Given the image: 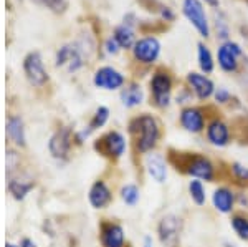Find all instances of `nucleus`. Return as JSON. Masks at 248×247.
<instances>
[{"instance_id":"1","label":"nucleus","mask_w":248,"mask_h":247,"mask_svg":"<svg viewBox=\"0 0 248 247\" xmlns=\"http://www.w3.org/2000/svg\"><path fill=\"white\" fill-rule=\"evenodd\" d=\"M131 131L138 133L136 138V148L139 153H149L155 148L161 136V130H159L157 121L151 116V115H142V116L136 118L131 123Z\"/></svg>"},{"instance_id":"2","label":"nucleus","mask_w":248,"mask_h":247,"mask_svg":"<svg viewBox=\"0 0 248 247\" xmlns=\"http://www.w3.org/2000/svg\"><path fill=\"white\" fill-rule=\"evenodd\" d=\"M177 169H182L186 174L195 178L203 179V181H212L215 178V168L209 158L202 154H186L182 156V161H179Z\"/></svg>"},{"instance_id":"3","label":"nucleus","mask_w":248,"mask_h":247,"mask_svg":"<svg viewBox=\"0 0 248 247\" xmlns=\"http://www.w3.org/2000/svg\"><path fill=\"white\" fill-rule=\"evenodd\" d=\"M182 231V219L177 217L175 214H167L161 219L157 226L159 239L166 247H177L179 237Z\"/></svg>"},{"instance_id":"4","label":"nucleus","mask_w":248,"mask_h":247,"mask_svg":"<svg viewBox=\"0 0 248 247\" xmlns=\"http://www.w3.org/2000/svg\"><path fill=\"white\" fill-rule=\"evenodd\" d=\"M184 15L190 20V23L197 29V32L202 37H209V22H207L205 10H203L202 3L199 0H184Z\"/></svg>"},{"instance_id":"5","label":"nucleus","mask_w":248,"mask_h":247,"mask_svg":"<svg viewBox=\"0 0 248 247\" xmlns=\"http://www.w3.org/2000/svg\"><path fill=\"white\" fill-rule=\"evenodd\" d=\"M151 86H153V97L155 105L161 106V108L169 105L172 91V80L169 75L155 73L153 77V82H151Z\"/></svg>"},{"instance_id":"6","label":"nucleus","mask_w":248,"mask_h":247,"mask_svg":"<svg viewBox=\"0 0 248 247\" xmlns=\"http://www.w3.org/2000/svg\"><path fill=\"white\" fill-rule=\"evenodd\" d=\"M159 51H161V43L157 38L147 37L139 40L134 45V57L142 63H153L157 60Z\"/></svg>"},{"instance_id":"7","label":"nucleus","mask_w":248,"mask_h":247,"mask_svg":"<svg viewBox=\"0 0 248 247\" xmlns=\"http://www.w3.org/2000/svg\"><path fill=\"white\" fill-rule=\"evenodd\" d=\"M23 68H25L27 78H29V82L31 85L42 86L43 83L46 82V71L43 68V62L37 51H35V53H30L29 57L25 58Z\"/></svg>"},{"instance_id":"8","label":"nucleus","mask_w":248,"mask_h":247,"mask_svg":"<svg viewBox=\"0 0 248 247\" xmlns=\"http://www.w3.org/2000/svg\"><path fill=\"white\" fill-rule=\"evenodd\" d=\"M98 148L111 158H121L126 151V138L118 131H111L99 141Z\"/></svg>"},{"instance_id":"9","label":"nucleus","mask_w":248,"mask_h":247,"mask_svg":"<svg viewBox=\"0 0 248 247\" xmlns=\"http://www.w3.org/2000/svg\"><path fill=\"white\" fill-rule=\"evenodd\" d=\"M94 85L105 90H118L124 85V77L111 66H103L96 71Z\"/></svg>"},{"instance_id":"10","label":"nucleus","mask_w":248,"mask_h":247,"mask_svg":"<svg viewBox=\"0 0 248 247\" xmlns=\"http://www.w3.org/2000/svg\"><path fill=\"white\" fill-rule=\"evenodd\" d=\"M207 139L210 145L217 146V148H223L230 143V130L220 119H214L209 126H207Z\"/></svg>"},{"instance_id":"11","label":"nucleus","mask_w":248,"mask_h":247,"mask_svg":"<svg viewBox=\"0 0 248 247\" xmlns=\"http://www.w3.org/2000/svg\"><path fill=\"white\" fill-rule=\"evenodd\" d=\"M242 55V49L233 42H227L225 45L220 47L218 50V65L225 71L237 70V57Z\"/></svg>"},{"instance_id":"12","label":"nucleus","mask_w":248,"mask_h":247,"mask_svg":"<svg viewBox=\"0 0 248 247\" xmlns=\"http://www.w3.org/2000/svg\"><path fill=\"white\" fill-rule=\"evenodd\" d=\"M181 125L189 133H201L205 128V118L199 108H186L181 113Z\"/></svg>"},{"instance_id":"13","label":"nucleus","mask_w":248,"mask_h":247,"mask_svg":"<svg viewBox=\"0 0 248 247\" xmlns=\"http://www.w3.org/2000/svg\"><path fill=\"white\" fill-rule=\"evenodd\" d=\"M146 169L155 182L162 184L167 179V163L162 154L153 153L146 156Z\"/></svg>"},{"instance_id":"14","label":"nucleus","mask_w":248,"mask_h":247,"mask_svg":"<svg viewBox=\"0 0 248 247\" xmlns=\"http://www.w3.org/2000/svg\"><path fill=\"white\" fill-rule=\"evenodd\" d=\"M212 202H214V208L222 214H230L233 211L235 206V194L233 191L222 186L214 191V196H212Z\"/></svg>"},{"instance_id":"15","label":"nucleus","mask_w":248,"mask_h":247,"mask_svg":"<svg viewBox=\"0 0 248 247\" xmlns=\"http://www.w3.org/2000/svg\"><path fill=\"white\" fill-rule=\"evenodd\" d=\"M101 242L105 247H124V229L119 224H105L101 229Z\"/></svg>"},{"instance_id":"16","label":"nucleus","mask_w":248,"mask_h":247,"mask_svg":"<svg viewBox=\"0 0 248 247\" xmlns=\"http://www.w3.org/2000/svg\"><path fill=\"white\" fill-rule=\"evenodd\" d=\"M70 148H71L70 130H60L58 133L50 139V153L53 154L55 158H66Z\"/></svg>"},{"instance_id":"17","label":"nucleus","mask_w":248,"mask_h":247,"mask_svg":"<svg viewBox=\"0 0 248 247\" xmlns=\"http://www.w3.org/2000/svg\"><path fill=\"white\" fill-rule=\"evenodd\" d=\"M189 80L192 90L195 91V95H197L201 99H207L209 97L214 95V83H212L210 78H207L205 75H201V73H189Z\"/></svg>"},{"instance_id":"18","label":"nucleus","mask_w":248,"mask_h":247,"mask_svg":"<svg viewBox=\"0 0 248 247\" xmlns=\"http://www.w3.org/2000/svg\"><path fill=\"white\" fill-rule=\"evenodd\" d=\"M111 201V191L106 186V182L96 181L90 189V202L96 209H103L109 204Z\"/></svg>"},{"instance_id":"19","label":"nucleus","mask_w":248,"mask_h":247,"mask_svg":"<svg viewBox=\"0 0 248 247\" xmlns=\"http://www.w3.org/2000/svg\"><path fill=\"white\" fill-rule=\"evenodd\" d=\"M57 65L58 66H65L68 65V70L70 71H75L78 70L79 66L83 65V60H81V55L79 51L75 49V47H63L62 50L58 51L57 55Z\"/></svg>"},{"instance_id":"20","label":"nucleus","mask_w":248,"mask_h":247,"mask_svg":"<svg viewBox=\"0 0 248 247\" xmlns=\"http://www.w3.org/2000/svg\"><path fill=\"white\" fill-rule=\"evenodd\" d=\"M7 134L15 145L23 146L25 145V133H23V123L18 116H12L7 121Z\"/></svg>"},{"instance_id":"21","label":"nucleus","mask_w":248,"mask_h":247,"mask_svg":"<svg viewBox=\"0 0 248 247\" xmlns=\"http://www.w3.org/2000/svg\"><path fill=\"white\" fill-rule=\"evenodd\" d=\"M142 98H144V93H142V88L139 85H129L127 88L123 90L121 93V99H123V105L127 106V108H133V106H138L142 103Z\"/></svg>"},{"instance_id":"22","label":"nucleus","mask_w":248,"mask_h":247,"mask_svg":"<svg viewBox=\"0 0 248 247\" xmlns=\"http://www.w3.org/2000/svg\"><path fill=\"white\" fill-rule=\"evenodd\" d=\"M114 40L118 42L119 47H123V49H129V47L134 43V33L129 27L121 25L114 30Z\"/></svg>"},{"instance_id":"23","label":"nucleus","mask_w":248,"mask_h":247,"mask_svg":"<svg viewBox=\"0 0 248 247\" xmlns=\"http://www.w3.org/2000/svg\"><path fill=\"white\" fill-rule=\"evenodd\" d=\"M189 193H190V198L192 201L195 202L197 206H203L205 204V188H203L202 181H199V179H192L189 182Z\"/></svg>"},{"instance_id":"24","label":"nucleus","mask_w":248,"mask_h":247,"mask_svg":"<svg viewBox=\"0 0 248 247\" xmlns=\"http://www.w3.org/2000/svg\"><path fill=\"white\" fill-rule=\"evenodd\" d=\"M199 65H201L202 71L205 73H210L214 70V58H212L210 50L207 49L205 45H199Z\"/></svg>"},{"instance_id":"25","label":"nucleus","mask_w":248,"mask_h":247,"mask_svg":"<svg viewBox=\"0 0 248 247\" xmlns=\"http://www.w3.org/2000/svg\"><path fill=\"white\" fill-rule=\"evenodd\" d=\"M232 228H233L235 234H237L242 241H248V217L233 216L232 217Z\"/></svg>"},{"instance_id":"26","label":"nucleus","mask_w":248,"mask_h":247,"mask_svg":"<svg viewBox=\"0 0 248 247\" xmlns=\"http://www.w3.org/2000/svg\"><path fill=\"white\" fill-rule=\"evenodd\" d=\"M121 198L127 206H134L139 201V189L134 184H126L121 189Z\"/></svg>"},{"instance_id":"27","label":"nucleus","mask_w":248,"mask_h":247,"mask_svg":"<svg viewBox=\"0 0 248 247\" xmlns=\"http://www.w3.org/2000/svg\"><path fill=\"white\" fill-rule=\"evenodd\" d=\"M9 189L17 199H23L25 194L31 189V184L30 182H23V181H12L9 184Z\"/></svg>"},{"instance_id":"28","label":"nucleus","mask_w":248,"mask_h":247,"mask_svg":"<svg viewBox=\"0 0 248 247\" xmlns=\"http://www.w3.org/2000/svg\"><path fill=\"white\" fill-rule=\"evenodd\" d=\"M108 116H109V110L105 108V106H99V108L96 110L94 118L90 125V131H93L96 128H101V126L108 121Z\"/></svg>"},{"instance_id":"29","label":"nucleus","mask_w":248,"mask_h":247,"mask_svg":"<svg viewBox=\"0 0 248 247\" xmlns=\"http://www.w3.org/2000/svg\"><path fill=\"white\" fill-rule=\"evenodd\" d=\"M232 173H233V176L240 179V181H248V168L243 165H240V163H233L232 165Z\"/></svg>"},{"instance_id":"30","label":"nucleus","mask_w":248,"mask_h":247,"mask_svg":"<svg viewBox=\"0 0 248 247\" xmlns=\"http://www.w3.org/2000/svg\"><path fill=\"white\" fill-rule=\"evenodd\" d=\"M40 2L45 3L46 7H50V9L55 12L63 10V7H65V0H40Z\"/></svg>"},{"instance_id":"31","label":"nucleus","mask_w":248,"mask_h":247,"mask_svg":"<svg viewBox=\"0 0 248 247\" xmlns=\"http://www.w3.org/2000/svg\"><path fill=\"white\" fill-rule=\"evenodd\" d=\"M215 99H217L218 103H227L230 99V93L225 88H218L217 93H215Z\"/></svg>"},{"instance_id":"32","label":"nucleus","mask_w":248,"mask_h":247,"mask_svg":"<svg viewBox=\"0 0 248 247\" xmlns=\"http://www.w3.org/2000/svg\"><path fill=\"white\" fill-rule=\"evenodd\" d=\"M106 47H108V53H116V51H118V42H116V40H108V43H106Z\"/></svg>"},{"instance_id":"33","label":"nucleus","mask_w":248,"mask_h":247,"mask_svg":"<svg viewBox=\"0 0 248 247\" xmlns=\"http://www.w3.org/2000/svg\"><path fill=\"white\" fill-rule=\"evenodd\" d=\"M20 247H37V244H35L33 241H30V239H23L22 246H20Z\"/></svg>"},{"instance_id":"34","label":"nucleus","mask_w":248,"mask_h":247,"mask_svg":"<svg viewBox=\"0 0 248 247\" xmlns=\"http://www.w3.org/2000/svg\"><path fill=\"white\" fill-rule=\"evenodd\" d=\"M142 247H153V239H151V237L144 239V246Z\"/></svg>"},{"instance_id":"35","label":"nucleus","mask_w":248,"mask_h":247,"mask_svg":"<svg viewBox=\"0 0 248 247\" xmlns=\"http://www.w3.org/2000/svg\"><path fill=\"white\" fill-rule=\"evenodd\" d=\"M205 2L212 7H218V0H205Z\"/></svg>"},{"instance_id":"36","label":"nucleus","mask_w":248,"mask_h":247,"mask_svg":"<svg viewBox=\"0 0 248 247\" xmlns=\"http://www.w3.org/2000/svg\"><path fill=\"white\" fill-rule=\"evenodd\" d=\"M5 247H18V246H14V244H7Z\"/></svg>"}]
</instances>
